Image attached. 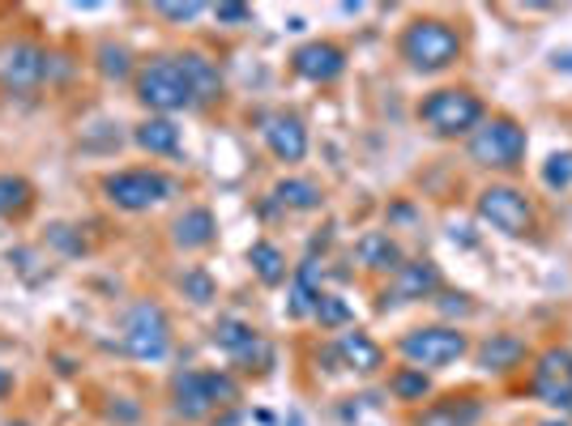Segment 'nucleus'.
I'll return each instance as SVG.
<instances>
[{
  "label": "nucleus",
  "instance_id": "obj_1",
  "mask_svg": "<svg viewBox=\"0 0 572 426\" xmlns=\"http://www.w3.org/2000/svg\"><path fill=\"white\" fill-rule=\"evenodd\" d=\"M462 48H466L462 31L453 22H445V17H415L402 31V39H398L402 60L415 73H445V69H453L462 60Z\"/></svg>",
  "mask_w": 572,
  "mask_h": 426
},
{
  "label": "nucleus",
  "instance_id": "obj_2",
  "mask_svg": "<svg viewBox=\"0 0 572 426\" xmlns=\"http://www.w3.org/2000/svg\"><path fill=\"white\" fill-rule=\"evenodd\" d=\"M418 120L436 137H466V133H474L487 120V107L466 86H445V90H431V95L418 102Z\"/></svg>",
  "mask_w": 572,
  "mask_h": 426
},
{
  "label": "nucleus",
  "instance_id": "obj_3",
  "mask_svg": "<svg viewBox=\"0 0 572 426\" xmlns=\"http://www.w3.org/2000/svg\"><path fill=\"white\" fill-rule=\"evenodd\" d=\"M231 401H240V388L222 372H180L171 379V405L184 423H202L218 405H231Z\"/></svg>",
  "mask_w": 572,
  "mask_h": 426
},
{
  "label": "nucleus",
  "instance_id": "obj_4",
  "mask_svg": "<svg viewBox=\"0 0 572 426\" xmlns=\"http://www.w3.org/2000/svg\"><path fill=\"white\" fill-rule=\"evenodd\" d=\"M525 145V129L513 115H491L470 133V158L487 171H518Z\"/></svg>",
  "mask_w": 572,
  "mask_h": 426
},
{
  "label": "nucleus",
  "instance_id": "obj_5",
  "mask_svg": "<svg viewBox=\"0 0 572 426\" xmlns=\"http://www.w3.org/2000/svg\"><path fill=\"white\" fill-rule=\"evenodd\" d=\"M470 350L466 332L453 329V325H427V329H411L398 341V354L418 367V372H436V367H449L458 363Z\"/></svg>",
  "mask_w": 572,
  "mask_h": 426
},
{
  "label": "nucleus",
  "instance_id": "obj_6",
  "mask_svg": "<svg viewBox=\"0 0 572 426\" xmlns=\"http://www.w3.org/2000/svg\"><path fill=\"white\" fill-rule=\"evenodd\" d=\"M124 350L137 363H162L171 354V325L155 299H142L124 316Z\"/></svg>",
  "mask_w": 572,
  "mask_h": 426
},
{
  "label": "nucleus",
  "instance_id": "obj_7",
  "mask_svg": "<svg viewBox=\"0 0 572 426\" xmlns=\"http://www.w3.org/2000/svg\"><path fill=\"white\" fill-rule=\"evenodd\" d=\"M137 98L158 111V115H171V111H184V107H197L193 90L184 82V69L180 60H150L142 73H137Z\"/></svg>",
  "mask_w": 572,
  "mask_h": 426
},
{
  "label": "nucleus",
  "instance_id": "obj_8",
  "mask_svg": "<svg viewBox=\"0 0 572 426\" xmlns=\"http://www.w3.org/2000/svg\"><path fill=\"white\" fill-rule=\"evenodd\" d=\"M478 218L491 227V231H500V235L509 239H521L534 231V205H530V196L518 192L513 184H491V188L478 192Z\"/></svg>",
  "mask_w": 572,
  "mask_h": 426
},
{
  "label": "nucleus",
  "instance_id": "obj_9",
  "mask_svg": "<svg viewBox=\"0 0 572 426\" xmlns=\"http://www.w3.org/2000/svg\"><path fill=\"white\" fill-rule=\"evenodd\" d=\"M104 196L124 209V214H142V209H155L171 196V180L162 171H146V167H133V171H115L104 180Z\"/></svg>",
  "mask_w": 572,
  "mask_h": 426
},
{
  "label": "nucleus",
  "instance_id": "obj_10",
  "mask_svg": "<svg viewBox=\"0 0 572 426\" xmlns=\"http://www.w3.org/2000/svg\"><path fill=\"white\" fill-rule=\"evenodd\" d=\"M440 290V269L436 260H402V269L393 273V282L385 290L380 307H398V303H418V299H431Z\"/></svg>",
  "mask_w": 572,
  "mask_h": 426
},
{
  "label": "nucleus",
  "instance_id": "obj_11",
  "mask_svg": "<svg viewBox=\"0 0 572 426\" xmlns=\"http://www.w3.org/2000/svg\"><path fill=\"white\" fill-rule=\"evenodd\" d=\"M291 69H295L304 82L329 86V82H338V77L346 73V51L338 48V44H329V39H313V44L295 48V56H291Z\"/></svg>",
  "mask_w": 572,
  "mask_h": 426
},
{
  "label": "nucleus",
  "instance_id": "obj_12",
  "mask_svg": "<svg viewBox=\"0 0 572 426\" xmlns=\"http://www.w3.org/2000/svg\"><path fill=\"white\" fill-rule=\"evenodd\" d=\"M260 137H265L269 154H273L278 162H304V154H308V129H304V120L291 115V111L265 115Z\"/></svg>",
  "mask_w": 572,
  "mask_h": 426
},
{
  "label": "nucleus",
  "instance_id": "obj_13",
  "mask_svg": "<svg viewBox=\"0 0 572 426\" xmlns=\"http://www.w3.org/2000/svg\"><path fill=\"white\" fill-rule=\"evenodd\" d=\"M48 77V51L39 44H13L0 60V82L9 90H35Z\"/></svg>",
  "mask_w": 572,
  "mask_h": 426
},
{
  "label": "nucleus",
  "instance_id": "obj_14",
  "mask_svg": "<svg viewBox=\"0 0 572 426\" xmlns=\"http://www.w3.org/2000/svg\"><path fill=\"white\" fill-rule=\"evenodd\" d=\"M487 414V405L474 397V392H453L445 401H431L423 405V414H415V426H478Z\"/></svg>",
  "mask_w": 572,
  "mask_h": 426
},
{
  "label": "nucleus",
  "instance_id": "obj_15",
  "mask_svg": "<svg viewBox=\"0 0 572 426\" xmlns=\"http://www.w3.org/2000/svg\"><path fill=\"white\" fill-rule=\"evenodd\" d=\"M572 384V350L564 345H551V350H543L538 358H534V376H530V392L543 401V397H551V392H560V388H569Z\"/></svg>",
  "mask_w": 572,
  "mask_h": 426
},
{
  "label": "nucleus",
  "instance_id": "obj_16",
  "mask_svg": "<svg viewBox=\"0 0 572 426\" xmlns=\"http://www.w3.org/2000/svg\"><path fill=\"white\" fill-rule=\"evenodd\" d=\"M333 354H338V363L342 367H351V372H360V376H372V372H380L385 367V350L367 337V332L351 329L338 337V345H333Z\"/></svg>",
  "mask_w": 572,
  "mask_h": 426
},
{
  "label": "nucleus",
  "instance_id": "obj_17",
  "mask_svg": "<svg viewBox=\"0 0 572 426\" xmlns=\"http://www.w3.org/2000/svg\"><path fill=\"white\" fill-rule=\"evenodd\" d=\"M180 60V69H184V82H188V90H193V102H214V98L222 95V73H218V64L202 56V51H184V56H175Z\"/></svg>",
  "mask_w": 572,
  "mask_h": 426
},
{
  "label": "nucleus",
  "instance_id": "obj_18",
  "mask_svg": "<svg viewBox=\"0 0 572 426\" xmlns=\"http://www.w3.org/2000/svg\"><path fill=\"white\" fill-rule=\"evenodd\" d=\"M355 260L364 265L367 273H389V278H393V273L402 269V247L385 235V231H367V235L355 243Z\"/></svg>",
  "mask_w": 572,
  "mask_h": 426
},
{
  "label": "nucleus",
  "instance_id": "obj_19",
  "mask_svg": "<svg viewBox=\"0 0 572 426\" xmlns=\"http://www.w3.org/2000/svg\"><path fill=\"white\" fill-rule=\"evenodd\" d=\"M214 345L218 350H227L231 358H240V363H253V354H269L265 345H260V337L253 325H244V320H235V316H227V320H218L214 325Z\"/></svg>",
  "mask_w": 572,
  "mask_h": 426
},
{
  "label": "nucleus",
  "instance_id": "obj_20",
  "mask_svg": "<svg viewBox=\"0 0 572 426\" xmlns=\"http://www.w3.org/2000/svg\"><path fill=\"white\" fill-rule=\"evenodd\" d=\"M521 358H525V341H521L518 332H491V337L478 345V367H483V372H496V376L521 367Z\"/></svg>",
  "mask_w": 572,
  "mask_h": 426
},
{
  "label": "nucleus",
  "instance_id": "obj_21",
  "mask_svg": "<svg viewBox=\"0 0 572 426\" xmlns=\"http://www.w3.org/2000/svg\"><path fill=\"white\" fill-rule=\"evenodd\" d=\"M171 239H175V247L197 252V247H209V243L218 239V222H214V214H209V209H188V214H180V218H175Z\"/></svg>",
  "mask_w": 572,
  "mask_h": 426
},
{
  "label": "nucleus",
  "instance_id": "obj_22",
  "mask_svg": "<svg viewBox=\"0 0 572 426\" xmlns=\"http://www.w3.org/2000/svg\"><path fill=\"white\" fill-rule=\"evenodd\" d=\"M133 142L142 145L146 154H175V149H180V129H175V120H167V115H150L146 124L133 129Z\"/></svg>",
  "mask_w": 572,
  "mask_h": 426
},
{
  "label": "nucleus",
  "instance_id": "obj_23",
  "mask_svg": "<svg viewBox=\"0 0 572 426\" xmlns=\"http://www.w3.org/2000/svg\"><path fill=\"white\" fill-rule=\"evenodd\" d=\"M248 265L257 269V278L265 285L287 282V256H282V252H278V243H269V239H257V243L248 247Z\"/></svg>",
  "mask_w": 572,
  "mask_h": 426
},
{
  "label": "nucleus",
  "instance_id": "obj_24",
  "mask_svg": "<svg viewBox=\"0 0 572 426\" xmlns=\"http://www.w3.org/2000/svg\"><path fill=\"white\" fill-rule=\"evenodd\" d=\"M31 205H35L31 180L4 171V175H0V218H22V214H31Z\"/></svg>",
  "mask_w": 572,
  "mask_h": 426
},
{
  "label": "nucleus",
  "instance_id": "obj_25",
  "mask_svg": "<svg viewBox=\"0 0 572 426\" xmlns=\"http://www.w3.org/2000/svg\"><path fill=\"white\" fill-rule=\"evenodd\" d=\"M273 196H278L287 209H300V214L320 209V188H316L313 180H278V184H273Z\"/></svg>",
  "mask_w": 572,
  "mask_h": 426
},
{
  "label": "nucleus",
  "instance_id": "obj_26",
  "mask_svg": "<svg viewBox=\"0 0 572 426\" xmlns=\"http://www.w3.org/2000/svg\"><path fill=\"white\" fill-rule=\"evenodd\" d=\"M313 282H316V260H304L300 273H295V285H291V316H313L316 299H320V290Z\"/></svg>",
  "mask_w": 572,
  "mask_h": 426
},
{
  "label": "nucleus",
  "instance_id": "obj_27",
  "mask_svg": "<svg viewBox=\"0 0 572 426\" xmlns=\"http://www.w3.org/2000/svg\"><path fill=\"white\" fill-rule=\"evenodd\" d=\"M389 392L398 401H423L431 392V379H427V372H418V367H398L389 376Z\"/></svg>",
  "mask_w": 572,
  "mask_h": 426
},
{
  "label": "nucleus",
  "instance_id": "obj_28",
  "mask_svg": "<svg viewBox=\"0 0 572 426\" xmlns=\"http://www.w3.org/2000/svg\"><path fill=\"white\" fill-rule=\"evenodd\" d=\"M313 316H316L320 329H346V325H351V307H346V299L325 294V290H320V299H316Z\"/></svg>",
  "mask_w": 572,
  "mask_h": 426
},
{
  "label": "nucleus",
  "instance_id": "obj_29",
  "mask_svg": "<svg viewBox=\"0 0 572 426\" xmlns=\"http://www.w3.org/2000/svg\"><path fill=\"white\" fill-rule=\"evenodd\" d=\"M180 290H184V299H193L197 307H206L218 299V285L209 278L206 269H184V278H180Z\"/></svg>",
  "mask_w": 572,
  "mask_h": 426
},
{
  "label": "nucleus",
  "instance_id": "obj_30",
  "mask_svg": "<svg viewBox=\"0 0 572 426\" xmlns=\"http://www.w3.org/2000/svg\"><path fill=\"white\" fill-rule=\"evenodd\" d=\"M543 184H547L551 192L572 188V149H564V154H551V158L543 162Z\"/></svg>",
  "mask_w": 572,
  "mask_h": 426
},
{
  "label": "nucleus",
  "instance_id": "obj_31",
  "mask_svg": "<svg viewBox=\"0 0 572 426\" xmlns=\"http://www.w3.org/2000/svg\"><path fill=\"white\" fill-rule=\"evenodd\" d=\"M99 56H104V60H99V69H104L107 77H129V69H133V64H129V51H124V48L104 44V48H99Z\"/></svg>",
  "mask_w": 572,
  "mask_h": 426
},
{
  "label": "nucleus",
  "instance_id": "obj_32",
  "mask_svg": "<svg viewBox=\"0 0 572 426\" xmlns=\"http://www.w3.org/2000/svg\"><path fill=\"white\" fill-rule=\"evenodd\" d=\"M155 13L158 17H167V22H193V17H202L206 13V4L202 0H188V4H155Z\"/></svg>",
  "mask_w": 572,
  "mask_h": 426
},
{
  "label": "nucleus",
  "instance_id": "obj_33",
  "mask_svg": "<svg viewBox=\"0 0 572 426\" xmlns=\"http://www.w3.org/2000/svg\"><path fill=\"white\" fill-rule=\"evenodd\" d=\"M214 17H218L222 26H248V22H253V9H248V4H231V0H227V4H214Z\"/></svg>",
  "mask_w": 572,
  "mask_h": 426
},
{
  "label": "nucleus",
  "instance_id": "obj_34",
  "mask_svg": "<svg viewBox=\"0 0 572 426\" xmlns=\"http://www.w3.org/2000/svg\"><path fill=\"white\" fill-rule=\"evenodd\" d=\"M543 401H547L551 410H560L564 418H572V384L569 388H560V392H551V397H543Z\"/></svg>",
  "mask_w": 572,
  "mask_h": 426
},
{
  "label": "nucleus",
  "instance_id": "obj_35",
  "mask_svg": "<svg viewBox=\"0 0 572 426\" xmlns=\"http://www.w3.org/2000/svg\"><path fill=\"white\" fill-rule=\"evenodd\" d=\"M52 239L60 243V247H64V252H73V256H77V252H86V243L69 235V227H52Z\"/></svg>",
  "mask_w": 572,
  "mask_h": 426
},
{
  "label": "nucleus",
  "instance_id": "obj_36",
  "mask_svg": "<svg viewBox=\"0 0 572 426\" xmlns=\"http://www.w3.org/2000/svg\"><path fill=\"white\" fill-rule=\"evenodd\" d=\"M556 69H569V73H572V51H564V56H556Z\"/></svg>",
  "mask_w": 572,
  "mask_h": 426
},
{
  "label": "nucleus",
  "instance_id": "obj_37",
  "mask_svg": "<svg viewBox=\"0 0 572 426\" xmlns=\"http://www.w3.org/2000/svg\"><path fill=\"white\" fill-rule=\"evenodd\" d=\"M9 388H13V379H9V376H4V372H0V401L9 397Z\"/></svg>",
  "mask_w": 572,
  "mask_h": 426
},
{
  "label": "nucleus",
  "instance_id": "obj_38",
  "mask_svg": "<svg viewBox=\"0 0 572 426\" xmlns=\"http://www.w3.org/2000/svg\"><path fill=\"white\" fill-rule=\"evenodd\" d=\"M538 426H572V418H547V423H538Z\"/></svg>",
  "mask_w": 572,
  "mask_h": 426
}]
</instances>
